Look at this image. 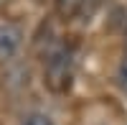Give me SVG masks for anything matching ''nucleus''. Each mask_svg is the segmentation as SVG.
Instances as JSON below:
<instances>
[{
    "label": "nucleus",
    "instance_id": "obj_1",
    "mask_svg": "<svg viewBox=\"0 0 127 125\" xmlns=\"http://www.w3.org/2000/svg\"><path fill=\"white\" fill-rule=\"evenodd\" d=\"M71 71H74L71 51L66 46H61L46 61V84L54 89V92H64V89L69 87V82H71Z\"/></svg>",
    "mask_w": 127,
    "mask_h": 125
},
{
    "label": "nucleus",
    "instance_id": "obj_2",
    "mask_svg": "<svg viewBox=\"0 0 127 125\" xmlns=\"http://www.w3.org/2000/svg\"><path fill=\"white\" fill-rule=\"evenodd\" d=\"M20 38H23V31L13 23H0V61L10 59L20 46Z\"/></svg>",
    "mask_w": 127,
    "mask_h": 125
},
{
    "label": "nucleus",
    "instance_id": "obj_3",
    "mask_svg": "<svg viewBox=\"0 0 127 125\" xmlns=\"http://www.w3.org/2000/svg\"><path fill=\"white\" fill-rule=\"evenodd\" d=\"M84 5H87V0H56V10L61 18H74Z\"/></svg>",
    "mask_w": 127,
    "mask_h": 125
},
{
    "label": "nucleus",
    "instance_id": "obj_4",
    "mask_svg": "<svg viewBox=\"0 0 127 125\" xmlns=\"http://www.w3.org/2000/svg\"><path fill=\"white\" fill-rule=\"evenodd\" d=\"M20 125H54V120H51L46 112H31Z\"/></svg>",
    "mask_w": 127,
    "mask_h": 125
},
{
    "label": "nucleus",
    "instance_id": "obj_5",
    "mask_svg": "<svg viewBox=\"0 0 127 125\" xmlns=\"http://www.w3.org/2000/svg\"><path fill=\"white\" fill-rule=\"evenodd\" d=\"M117 84H120L122 92H127V54H125V59L120 61V69H117Z\"/></svg>",
    "mask_w": 127,
    "mask_h": 125
}]
</instances>
